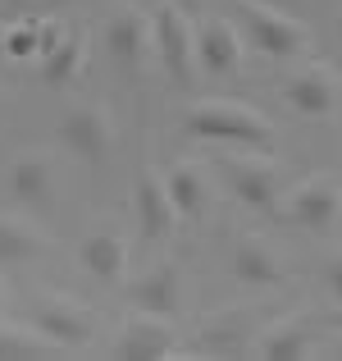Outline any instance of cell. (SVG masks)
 Returning a JSON list of instances; mask_svg holds the SVG:
<instances>
[{
	"label": "cell",
	"mask_w": 342,
	"mask_h": 361,
	"mask_svg": "<svg viewBox=\"0 0 342 361\" xmlns=\"http://www.w3.org/2000/svg\"><path fill=\"white\" fill-rule=\"evenodd\" d=\"M255 353H260L265 361H301V357L315 353V348H310V334L301 325H274V329L260 334Z\"/></svg>",
	"instance_id": "obj_20"
},
{
	"label": "cell",
	"mask_w": 342,
	"mask_h": 361,
	"mask_svg": "<svg viewBox=\"0 0 342 361\" xmlns=\"http://www.w3.org/2000/svg\"><path fill=\"white\" fill-rule=\"evenodd\" d=\"M288 265H283V252L265 238H242L233 247V279L246 283V288H274L283 283Z\"/></svg>",
	"instance_id": "obj_14"
},
{
	"label": "cell",
	"mask_w": 342,
	"mask_h": 361,
	"mask_svg": "<svg viewBox=\"0 0 342 361\" xmlns=\"http://www.w3.org/2000/svg\"><path fill=\"white\" fill-rule=\"evenodd\" d=\"M246 60V37L237 32L228 18L210 14L196 23V64H201V73H210V78H233L237 69H242Z\"/></svg>",
	"instance_id": "obj_11"
},
{
	"label": "cell",
	"mask_w": 342,
	"mask_h": 361,
	"mask_svg": "<svg viewBox=\"0 0 342 361\" xmlns=\"http://www.w3.org/2000/svg\"><path fill=\"white\" fill-rule=\"evenodd\" d=\"M87 69V37H64L55 51L42 55V82L46 87H69Z\"/></svg>",
	"instance_id": "obj_18"
},
{
	"label": "cell",
	"mask_w": 342,
	"mask_h": 361,
	"mask_svg": "<svg viewBox=\"0 0 342 361\" xmlns=\"http://www.w3.org/2000/svg\"><path fill=\"white\" fill-rule=\"evenodd\" d=\"M46 247L42 229H32L18 215H0V265H23Z\"/></svg>",
	"instance_id": "obj_19"
},
{
	"label": "cell",
	"mask_w": 342,
	"mask_h": 361,
	"mask_svg": "<svg viewBox=\"0 0 342 361\" xmlns=\"http://www.w3.org/2000/svg\"><path fill=\"white\" fill-rule=\"evenodd\" d=\"M132 215H137V233L146 243H160L178 229V206L165 188V174H156V169L137 174V183H132Z\"/></svg>",
	"instance_id": "obj_12"
},
{
	"label": "cell",
	"mask_w": 342,
	"mask_h": 361,
	"mask_svg": "<svg viewBox=\"0 0 342 361\" xmlns=\"http://www.w3.org/2000/svg\"><path fill=\"white\" fill-rule=\"evenodd\" d=\"M60 42H64V27H60V18H42V27H37V55L55 51Z\"/></svg>",
	"instance_id": "obj_23"
},
{
	"label": "cell",
	"mask_w": 342,
	"mask_h": 361,
	"mask_svg": "<svg viewBox=\"0 0 342 361\" xmlns=\"http://www.w3.org/2000/svg\"><path fill=\"white\" fill-rule=\"evenodd\" d=\"M60 142L69 147V156H78L82 165H106L114 156V119L106 106H73L69 115L60 119Z\"/></svg>",
	"instance_id": "obj_7"
},
{
	"label": "cell",
	"mask_w": 342,
	"mask_h": 361,
	"mask_svg": "<svg viewBox=\"0 0 342 361\" xmlns=\"http://www.w3.org/2000/svg\"><path fill=\"white\" fill-rule=\"evenodd\" d=\"M78 265L101 283H119L123 270H128V238L114 229H91L78 243Z\"/></svg>",
	"instance_id": "obj_15"
},
{
	"label": "cell",
	"mask_w": 342,
	"mask_h": 361,
	"mask_svg": "<svg viewBox=\"0 0 342 361\" xmlns=\"http://www.w3.org/2000/svg\"><path fill=\"white\" fill-rule=\"evenodd\" d=\"M338 37H342V9H338Z\"/></svg>",
	"instance_id": "obj_27"
},
{
	"label": "cell",
	"mask_w": 342,
	"mask_h": 361,
	"mask_svg": "<svg viewBox=\"0 0 342 361\" xmlns=\"http://www.w3.org/2000/svg\"><path fill=\"white\" fill-rule=\"evenodd\" d=\"M165 188H169V197H174V206H178V220H201V215L210 211V178H205V169L192 165V160H183V165L169 169Z\"/></svg>",
	"instance_id": "obj_17"
},
{
	"label": "cell",
	"mask_w": 342,
	"mask_h": 361,
	"mask_svg": "<svg viewBox=\"0 0 342 361\" xmlns=\"http://www.w3.org/2000/svg\"><path fill=\"white\" fill-rule=\"evenodd\" d=\"M279 215L288 224H297V229H306V233H329L342 220V183L329 178V174L301 178L288 192V202H279Z\"/></svg>",
	"instance_id": "obj_4"
},
{
	"label": "cell",
	"mask_w": 342,
	"mask_h": 361,
	"mask_svg": "<svg viewBox=\"0 0 342 361\" xmlns=\"http://www.w3.org/2000/svg\"><path fill=\"white\" fill-rule=\"evenodd\" d=\"M324 283H329V293H334V302H342V252L329 256V265H324Z\"/></svg>",
	"instance_id": "obj_24"
},
{
	"label": "cell",
	"mask_w": 342,
	"mask_h": 361,
	"mask_svg": "<svg viewBox=\"0 0 342 361\" xmlns=\"http://www.w3.org/2000/svg\"><path fill=\"white\" fill-rule=\"evenodd\" d=\"M9 192L18 206H27L32 215L55 211V192H60V169L46 151H18L9 160Z\"/></svg>",
	"instance_id": "obj_9"
},
{
	"label": "cell",
	"mask_w": 342,
	"mask_h": 361,
	"mask_svg": "<svg viewBox=\"0 0 342 361\" xmlns=\"http://www.w3.org/2000/svg\"><path fill=\"white\" fill-rule=\"evenodd\" d=\"M119 361H169L178 357V334H174V316H151V311H137L128 325L119 329L110 348Z\"/></svg>",
	"instance_id": "obj_10"
},
{
	"label": "cell",
	"mask_w": 342,
	"mask_h": 361,
	"mask_svg": "<svg viewBox=\"0 0 342 361\" xmlns=\"http://www.w3.org/2000/svg\"><path fill=\"white\" fill-rule=\"evenodd\" d=\"M55 348L46 343L42 334H27V329H14V325H0V361H32V357H51Z\"/></svg>",
	"instance_id": "obj_21"
},
{
	"label": "cell",
	"mask_w": 342,
	"mask_h": 361,
	"mask_svg": "<svg viewBox=\"0 0 342 361\" xmlns=\"http://www.w3.org/2000/svg\"><path fill=\"white\" fill-rule=\"evenodd\" d=\"M0 60H9V55H5V23H0Z\"/></svg>",
	"instance_id": "obj_25"
},
{
	"label": "cell",
	"mask_w": 342,
	"mask_h": 361,
	"mask_svg": "<svg viewBox=\"0 0 342 361\" xmlns=\"http://www.w3.org/2000/svg\"><path fill=\"white\" fill-rule=\"evenodd\" d=\"M151 32H156V60L165 64V73L178 87H192L201 64H196V23L183 14V5L160 0V9L151 14Z\"/></svg>",
	"instance_id": "obj_3"
},
{
	"label": "cell",
	"mask_w": 342,
	"mask_h": 361,
	"mask_svg": "<svg viewBox=\"0 0 342 361\" xmlns=\"http://www.w3.org/2000/svg\"><path fill=\"white\" fill-rule=\"evenodd\" d=\"M0 5H9V9H18V5H23V0H0Z\"/></svg>",
	"instance_id": "obj_26"
},
{
	"label": "cell",
	"mask_w": 342,
	"mask_h": 361,
	"mask_svg": "<svg viewBox=\"0 0 342 361\" xmlns=\"http://www.w3.org/2000/svg\"><path fill=\"white\" fill-rule=\"evenodd\" d=\"M132 307L137 311H151V316H174L178 311V298H183V283H178V270L169 261L151 265L146 274H137L128 288Z\"/></svg>",
	"instance_id": "obj_16"
},
{
	"label": "cell",
	"mask_w": 342,
	"mask_h": 361,
	"mask_svg": "<svg viewBox=\"0 0 342 361\" xmlns=\"http://www.w3.org/2000/svg\"><path fill=\"white\" fill-rule=\"evenodd\" d=\"M283 101L301 119H329L338 110V73L329 64H306L283 82Z\"/></svg>",
	"instance_id": "obj_13"
},
{
	"label": "cell",
	"mask_w": 342,
	"mask_h": 361,
	"mask_svg": "<svg viewBox=\"0 0 342 361\" xmlns=\"http://www.w3.org/2000/svg\"><path fill=\"white\" fill-rule=\"evenodd\" d=\"M183 128L187 137L224 142V147H246V151L274 147V123L255 106H242V101H196L183 115Z\"/></svg>",
	"instance_id": "obj_1"
},
{
	"label": "cell",
	"mask_w": 342,
	"mask_h": 361,
	"mask_svg": "<svg viewBox=\"0 0 342 361\" xmlns=\"http://www.w3.org/2000/svg\"><path fill=\"white\" fill-rule=\"evenodd\" d=\"M37 27H42V18H9L5 23V55L9 60L37 55Z\"/></svg>",
	"instance_id": "obj_22"
},
{
	"label": "cell",
	"mask_w": 342,
	"mask_h": 361,
	"mask_svg": "<svg viewBox=\"0 0 342 361\" xmlns=\"http://www.w3.org/2000/svg\"><path fill=\"white\" fill-rule=\"evenodd\" d=\"M106 55L123 73H137L141 64L156 60V32H151V18L141 9L123 5L106 18Z\"/></svg>",
	"instance_id": "obj_8"
},
{
	"label": "cell",
	"mask_w": 342,
	"mask_h": 361,
	"mask_svg": "<svg viewBox=\"0 0 342 361\" xmlns=\"http://www.w3.org/2000/svg\"><path fill=\"white\" fill-rule=\"evenodd\" d=\"M32 329L51 348H87L91 338H96V316H91L78 298L46 293V298L32 307Z\"/></svg>",
	"instance_id": "obj_6"
},
{
	"label": "cell",
	"mask_w": 342,
	"mask_h": 361,
	"mask_svg": "<svg viewBox=\"0 0 342 361\" xmlns=\"http://www.w3.org/2000/svg\"><path fill=\"white\" fill-rule=\"evenodd\" d=\"M237 9H242L246 42L260 55H270V60H297V55H306L310 27L301 18H292L288 9L265 5V0H237Z\"/></svg>",
	"instance_id": "obj_2"
},
{
	"label": "cell",
	"mask_w": 342,
	"mask_h": 361,
	"mask_svg": "<svg viewBox=\"0 0 342 361\" xmlns=\"http://www.w3.org/2000/svg\"><path fill=\"white\" fill-rule=\"evenodd\" d=\"M51 5H73V0H51Z\"/></svg>",
	"instance_id": "obj_28"
},
{
	"label": "cell",
	"mask_w": 342,
	"mask_h": 361,
	"mask_svg": "<svg viewBox=\"0 0 342 361\" xmlns=\"http://www.w3.org/2000/svg\"><path fill=\"white\" fill-rule=\"evenodd\" d=\"M220 174L228 183V192L237 197L242 206L260 215H274L283 202V174L274 160H260V156H228L220 160Z\"/></svg>",
	"instance_id": "obj_5"
},
{
	"label": "cell",
	"mask_w": 342,
	"mask_h": 361,
	"mask_svg": "<svg viewBox=\"0 0 342 361\" xmlns=\"http://www.w3.org/2000/svg\"><path fill=\"white\" fill-rule=\"evenodd\" d=\"M0 307H5V293H0Z\"/></svg>",
	"instance_id": "obj_29"
}]
</instances>
